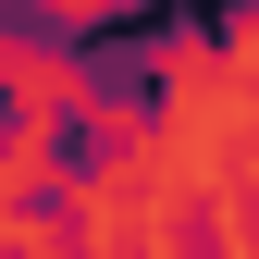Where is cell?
<instances>
[{
  "label": "cell",
  "instance_id": "1",
  "mask_svg": "<svg viewBox=\"0 0 259 259\" xmlns=\"http://www.w3.org/2000/svg\"><path fill=\"white\" fill-rule=\"evenodd\" d=\"M235 0H123V13L87 25V62H123V50H160V37H222Z\"/></svg>",
  "mask_w": 259,
  "mask_h": 259
}]
</instances>
